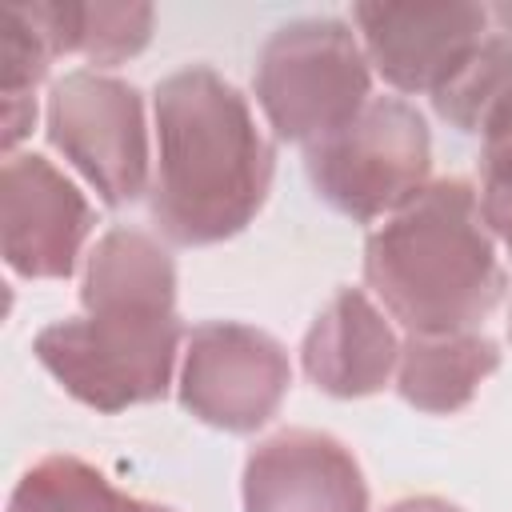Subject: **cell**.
Segmentation results:
<instances>
[{"label":"cell","instance_id":"obj_1","mask_svg":"<svg viewBox=\"0 0 512 512\" xmlns=\"http://www.w3.org/2000/svg\"><path fill=\"white\" fill-rule=\"evenodd\" d=\"M152 220L184 248L244 232L268 200L276 152L248 100L212 68L192 64L156 84Z\"/></svg>","mask_w":512,"mask_h":512},{"label":"cell","instance_id":"obj_2","mask_svg":"<svg viewBox=\"0 0 512 512\" xmlns=\"http://www.w3.org/2000/svg\"><path fill=\"white\" fill-rule=\"evenodd\" d=\"M80 304L84 316L36 336V360L56 384L96 412L164 400L184 336L176 276L140 256H116L84 272Z\"/></svg>","mask_w":512,"mask_h":512},{"label":"cell","instance_id":"obj_3","mask_svg":"<svg viewBox=\"0 0 512 512\" xmlns=\"http://www.w3.org/2000/svg\"><path fill=\"white\" fill-rule=\"evenodd\" d=\"M364 280L408 332H468L508 288L468 180L424 184L364 244Z\"/></svg>","mask_w":512,"mask_h":512},{"label":"cell","instance_id":"obj_4","mask_svg":"<svg viewBox=\"0 0 512 512\" xmlns=\"http://www.w3.org/2000/svg\"><path fill=\"white\" fill-rule=\"evenodd\" d=\"M256 100L280 140L316 144L372 100L364 44L344 20H292L268 36L256 60Z\"/></svg>","mask_w":512,"mask_h":512},{"label":"cell","instance_id":"obj_5","mask_svg":"<svg viewBox=\"0 0 512 512\" xmlns=\"http://www.w3.org/2000/svg\"><path fill=\"white\" fill-rule=\"evenodd\" d=\"M304 168L320 200L336 212L364 224L388 220L428 184L432 136L412 104L372 96L360 116L304 148Z\"/></svg>","mask_w":512,"mask_h":512},{"label":"cell","instance_id":"obj_6","mask_svg":"<svg viewBox=\"0 0 512 512\" xmlns=\"http://www.w3.org/2000/svg\"><path fill=\"white\" fill-rule=\"evenodd\" d=\"M48 140L76 164L104 204L120 208L144 196L148 124L144 96L128 80L96 68H76L56 80L48 96Z\"/></svg>","mask_w":512,"mask_h":512},{"label":"cell","instance_id":"obj_7","mask_svg":"<svg viewBox=\"0 0 512 512\" xmlns=\"http://www.w3.org/2000/svg\"><path fill=\"white\" fill-rule=\"evenodd\" d=\"M292 384V364L280 340L252 324L208 320L188 332L180 368V404L212 428H264Z\"/></svg>","mask_w":512,"mask_h":512},{"label":"cell","instance_id":"obj_8","mask_svg":"<svg viewBox=\"0 0 512 512\" xmlns=\"http://www.w3.org/2000/svg\"><path fill=\"white\" fill-rule=\"evenodd\" d=\"M92 232V204L44 156L12 152L0 168V248L24 280H64Z\"/></svg>","mask_w":512,"mask_h":512},{"label":"cell","instance_id":"obj_9","mask_svg":"<svg viewBox=\"0 0 512 512\" xmlns=\"http://www.w3.org/2000/svg\"><path fill=\"white\" fill-rule=\"evenodd\" d=\"M352 20L368 64L396 92H440L484 44L480 4H356Z\"/></svg>","mask_w":512,"mask_h":512},{"label":"cell","instance_id":"obj_10","mask_svg":"<svg viewBox=\"0 0 512 512\" xmlns=\"http://www.w3.org/2000/svg\"><path fill=\"white\" fill-rule=\"evenodd\" d=\"M244 512H368L356 456L328 432L284 428L244 460Z\"/></svg>","mask_w":512,"mask_h":512},{"label":"cell","instance_id":"obj_11","mask_svg":"<svg viewBox=\"0 0 512 512\" xmlns=\"http://www.w3.org/2000/svg\"><path fill=\"white\" fill-rule=\"evenodd\" d=\"M300 364L320 392L356 400L380 392L392 380L400 364V340L360 288H340L304 332Z\"/></svg>","mask_w":512,"mask_h":512},{"label":"cell","instance_id":"obj_12","mask_svg":"<svg viewBox=\"0 0 512 512\" xmlns=\"http://www.w3.org/2000/svg\"><path fill=\"white\" fill-rule=\"evenodd\" d=\"M496 368H500V348H496V340L480 336L476 328L432 332V336L408 332V340L400 344L396 392L416 412L452 416L476 396V388Z\"/></svg>","mask_w":512,"mask_h":512},{"label":"cell","instance_id":"obj_13","mask_svg":"<svg viewBox=\"0 0 512 512\" xmlns=\"http://www.w3.org/2000/svg\"><path fill=\"white\" fill-rule=\"evenodd\" d=\"M28 16L44 32L56 56H84L96 68L124 64L144 52L152 36L148 4H72V0H32Z\"/></svg>","mask_w":512,"mask_h":512},{"label":"cell","instance_id":"obj_14","mask_svg":"<svg viewBox=\"0 0 512 512\" xmlns=\"http://www.w3.org/2000/svg\"><path fill=\"white\" fill-rule=\"evenodd\" d=\"M432 108L452 128L480 140L512 128V36H484L460 72L432 92Z\"/></svg>","mask_w":512,"mask_h":512},{"label":"cell","instance_id":"obj_15","mask_svg":"<svg viewBox=\"0 0 512 512\" xmlns=\"http://www.w3.org/2000/svg\"><path fill=\"white\" fill-rule=\"evenodd\" d=\"M8 512H172L120 492L100 468L80 456H44L12 488Z\"/></svg>","mask_w":512,"mask_h":512},{"label":"cell","instance_id":"obj_16","mask_svg":"<svg viewBox=\"0 0 512 512\" xmlns=\"http://www.w3.org/2000/svg\"><path fill=\"white\" fill-rule=\"evenodd\" d=\"M52 48L36 20L28 16V4H8L0 12V96H4V152L32 132L36 120V84L48 76Z\"/></svg>","mask_w":512,"mask_h":512},{"label":"cell","instance_id":"obj_17","mask_svg":"<svg viewBox=\"0 0 512 512\" xmlns=\"http://www.w3.org/2000/svg\"><path fill=\"white\" fill-rule=\"evenodd\" d=\"M480 212L492 236L512 252V128L484 140V180H480Z\"/></svg>","mask_w":512,"mask_h":512},{"label":"cell","instance_id":"obj_18","mask_svg":"<svg viewBox=\"0 0 512 512\" xmlns=\"http://www.w3.org/2000/svg\"><path fill=\"white\" fill-rule=\"evenodd\" d=\"M384 512H460V508L448 504V500H440V496H404V500L388 504Z\"/></svg>","mask_w":512,"mask_h":512},{"label":"cell","instance_id":"obj_19","mask_svg":"<svg viewBox=\"0 0 512 512\" xmlns=\"http://www.w3.org/2000/svg\"><path fill=\"white\" fill-rule=\"evenodd\" d=\"M492 16H496V20L504 24V32H512V4H500V8L492 12Z\"/></svg>","mask_w":512,"mask_h":512}]
</instances>
